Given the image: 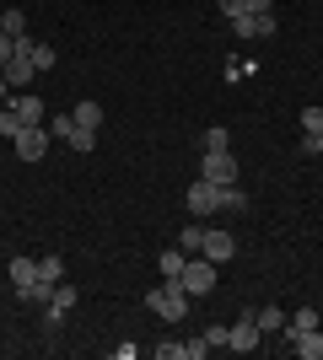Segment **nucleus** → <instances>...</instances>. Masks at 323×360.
<instances>
[{
  "instance_id": "nucleus-1",
  "label": "nucleus",
  "mask_w": 323,
  "mask_h": 360,
  "mask_svg": "<svg viewBox=\"0 0 323 360\" xmlns=\"http://www.w3.org/2000/svg\"><path fill=\"white\" fill-rule=\"evenodd\" d=\"M189 290H184V280H162V285L151 290V296H146V307H151L156 317H162V323H178V317L189 312Z\"/></svg>"
},
{
  "instance_id": "nucleus-2",
  "label": "nucleus",
  "mask_w": 323,
  "mask_h": 360,
  "mask_svg": "<svg viewBox=\"0 0 323 360\" xmlns=\"http://www.w3.org/2000/svg\"><path fill=\"white\" fill-rule=\"evenodd\" d=\"M178 280H184L189 296H210L215 290V264L210 258H184V274H178Z\"/></svg>"
},
{
  "instance_id": "nucleus-3",
  "label": "nucleus",
  "mask_w": 323,
  "mask_h": 360,
  "mask_svg": "<svg viewBox=\"0 0 323 360\" xmlns=\"http://www.w3.org/2000/svg\"><path fill=\"white\" fill-rule=\"evenodd\" d=\"M16 156H22V162H44L49 156V129L44 124H22V129H16Z\"/></svg>"
},
{
  "instance_id": "nucleus-4",
  "label": "nucleus",
  "mask_w": 323,
  "mask_h": 360,
  "mask_svg": "<svg viewBox=\"0 0 323 360\" xmlns=\"http://www.w3.org/2000/svg\"><path fill=\"white\" fill-rule=\"evenodd\" d=\"M200 178H210V183H237V162H232V150H205V167H200Z\"/></svg>"
},
{
  "instance_id": "nucleus-5",
  "label": "nucleus",
  "mask_w": 323,
  "mask_h": 360,
  "mask_svg": "<svg viewBox=\"0 0 323 360\" xmlns=\"http://www.w3.org/2000/svg\"><path fill=\"white\" fill-rule=\"evenodd\" d=\"M259 339H264V328L259 323H253V317H237V323H232V333H227V349H237V355H248V349H259Z\"/></svg>"
},
{
  "instance_id": "nucleus-6",
  "label": "nucleus",
  "mask_w": 323,
  "mask_h": 360,
  "mask_svg": "<svg viewBox=\"0 0 323 360\" xmlns=\"http://www.w3.org/2000/svg\"><path fill=\"white\" fill-rule=\"evenodd\" d=\"M210 210H221V183L200 178L194 188H189V215H210Z\"/></svg>"
},
{
  "instance_id": "nucleus-7",
  "label": "nucleus",
  "mask_w": 323,
  "mask_h": 360,
  "mask_svg": "<svg viewBox=\"0 0 323 360\" xmlns=\"http://www.w3.org/2000/svg\"><path fill=\"white\" fill-rule=\"evenodd\" d=\"M205 258H210V264H227L232 253H237V237H232V231H205V248H200Z\"/></svg>"
},
{
  "instance_id": "nucleus-8",
  "label": "nucleus",
  "mask_w": 323,
  "mask_h": 360,
  "mask_svg": "<svg viewBox=\"0 0 323 360\" xmlns=\"http://www.w3.org/2000/svg\"><path fill=\"white\" fill-rule=\"evenodd\" d=\"M16 113V119L22 124H44V103H38V97H32V91H22V97H11V103H6Z\"/></svg>"
},
{
  "instance_id": "nucleus-9",
  "label": "nucleus",
  "mask_w": 323,
  "mask_h": 360,
  "mask_svg": "<svg viewBox=\"0 0 323 360\" xmlns=\"http://www.w3.org/2000/svg\"><path fill=\"white\" fill-rule=\"evenodd\" d=\"M32 70H38V65H32L27 54H16V60L6 65V70H0V81H6V86H27V81H32Z\"/></svg>"
},
{
  "instance_id": "nucleus-10",
  "label": "nucleus",
  "mask_w": 323,
  "mask_h": 360,
  "mask_svg": "<svg viewBox=\"0 0 323 360\" xmlns=\"http://www.w3.org/2000/svg\"><path fill=\"white\" fill-rule=\"evenodd\" d=\"M38 280V258H11V285H16V296Z\"/></svg>"
},
{
  "instance_id": "nucleus-11",
  "label": "nucleus",
  "mask_w": 323,
  "mask_h": 360,
  "mask_svg": "<svg viewBox=\"0 0 323 360\" xmlns=\"http://www.w3.org/2000/svg\"><path fill=\"white\" fill-rule=\"evenodd\" d=\"M291 345H296V355H302V360H323V333H318V328H308V333H296Z\"/></svg>"
},
{
  "instance_id": "nucleus-12",
  "label": "nucleus",
  "mask_w": 323,
  "mask_h": 360,
  "mask_svg": "<svg viewBox=\"0 0 323 360\" xmlns=\"http://www.w3.org/2000/svg\"><path fill=\"white\" fill-rule=\"evenodd\" d=\"M253 323H259L264 333H286V323H291V317L280 312V307H259V312H253Z\"/></svg>"
},
{
  "instance_id": "nucleus-13",
  "label": "nucleus",
  "mask_w": 323,
  "mask_h": 360,
  "mask_svg": "<svg viewBox=\"0 0 323 360\" xmlns=\"http://www.w3.org/2000/svg\"><path fill=\"white\" fill-rule=\"evenodd\" d=\"M318 328V307H302V312H291V323H286V339H296V333Z\"/></svg>"
},
{
  "instance_id": "nucleus-14",
  "label": "nucleus",
  "mask_w": 323,
  "mask_h": 360,
  "mask_svg": "<svg viewBox=\"0 0 323 360\" xmlns=\"http://www.w3.org/2000/svg\"><path fill=\"white\" fill-rule=\"evenodd\" d=\"M156 269H162V280H178L184 274V248H167V253L156 258Z\"/></svg>"
},
{
  "instance_id": "nucleus-15",
  "label": "nucleus",
  "mask_w": 323,
  "mask_h": 360,
  "mask_svg": "<svg viewBox=\"0 0 323 360\" xmlns=\"http://www.w3.org/2000/svg\"><path fill=\"white\" fill-rule=\"evenodd\" d=\"M0 32H6V38H27V16L16 11V6H11V11H0Z\"/></svg>"
},
{
  "instance_id": "nucleus-16",
  "label": "nucleus",
  "mask_w": 323,
  "mask_h": 360,
  "mask_svg": "<svg viewBox=\"0 0 323 360\" xmlns=\"http://www.w3.org/2000/svg\"><path fill=\"white\" fill-rule=\"evenodd\" d=\"M70 119H76L81 129H97V124H103V103H76V113H70Z\"/></svg>"
},
{
  "instance_id": "nucleus-17",
  "label": "nucleus",
  "mask_w": 323,
  "mask_h": 360,
  "mask_svg": "<svg viewBox=\"0 0 323 360\" xmlns=\"http://www.w3.org/2000/svg\"><path fill=\"white\" fill-rule=\"evenodd\" d=\"M38 280L60 285V280H65V258H54V253H49V258H38Z\"/></svg>"
},
{
  "instance_id": "nucleus-18",
  "label": "nucleus",
  "mask_w": 323,
  "mask_h": 360,
  "mask_svg": "<svg viewBox=\"0 0 323 360\" xmlns=\"http://www.w3.org/2000/svg\"><path fill=\"white\" fill-rule=\"evenodd\" d=\"M65 140H70V146H76V150H92V146H97V129H81V124L70 119V129H65Z\"/></svg>"
},
{
  "instance_id": "nucleus-19",
  "label": "nucleus",
  "mask_w": 323,
  "mask_h": 360,
  "mask_svg": "<svg viewBox=\"0 0 323 360\" xmlns=\"http://www.w3.org/2000/svg\"><path fill=\"white\" fill-rule=\"evenodd\" d=\"M221 210H248V194L237 188V183H227V188H221Z\"/></svg>"
},
{
  "instance_id": "nucleus-20",
  "label": "nucleus",
  "mask_w": 323,
  "mask_h": 360,
  "mask_svg": "<svg viewBox=\"0 0 323 360\" xmlns=\"http://www.w3.org/2000/svg\"><path fill=\"white\" fill-rule=\"evenodd\" d=\"M178 248H184V253H200V248H205V226H184Z\"/></svg>"
},
{
  "instance_id": "nucleus-21",
  "label": "nucleus",
  "mask_w": 323,
  "mask_h": 360,
  "mask_svg": "<svg viewBox=\"0 0 323 360\" xmlns=\"http://www.w3.org/2000/svg\"><path fill=\"white\" fill-rule=\"evenodd\" d=\"M49 307H54V312H70V307H76V285H54V301H49Z\"/></svg>"
},
{
  "instance_id": "nucleus-22",
  "label": "nucleus",
  "mask_w": 323,
  "mask_h": 360,
  "mask_svg": "<svg viewBox=\"0 0 323 360\" xmlns=\"http://www.w3.org/2000/svg\"><path fill=\"white\" fill-rule=\"evenodd\" d=\"M302 135H323V108H302Z\"/></svg>"
},
{
  "instance_id": "nucleus-23",
  "label": "nucleus",
  "mask_w": 323,
  "mask_h": 360,
  "mask_svg": "<svg viewBox=\"0 0 323 360\" xmlns=\"http://www.w3.org/2000/svg\"><path fill=\"white\" fill-rule=\"evenodd\" d=\"M232 38H243V44H248V38H259V32H253V16H232Z\"/></svg>"
},
{
  "instance_id": "nucleus-24",
  "label": "nucleus",
  "mask_w": 323,
  "mask_h": 360,
  "mask_svg": "<svg viewBox=\"0 0 323 360\" xmlns=\"http://www.w3.org/2000/svg\"><path fill=\"white\" fill-rule=\"evenodd\" d=\"M205 150H232V135L227 129H205Z\"/></svg>"
},
{
  "instance_id": "nucleus-25",
  "label": "nucleus",
  "mask_w": 323,
  "mask_h": 360,
  "mask_svg": "<svg viewBox=\"0 0 323 360\" xmlns=\"http://www.w3.org/2000/svg\"><path fill=\"white\" fill-rule=\"evenodd\" d=\"M16 129H22V119H16L11 108H0V135H11V140H16Z\"/></svg>"
},
{
  "instance_id": "nucleus-26",
  "label": "nucleus",
  "mask_w": 323,
  "mask_h": 360,
  "mask_svg": "<svg viewBox=\"0 0 323 360\" xmlns=\"http://www.w3.org/2000/svg\"><path fill=\"white\" fill-rule=\"evenodd\" d=\"M253 32H259V38H270V32H275V11H259V16H253Z\"/></svg>"
},
{
  "instance_id": "nucleus-27",
  "label": "nucleus",
  "mask_w": 323,
  "mask_h": 360,
  "mask_svg": "<svg viewBox=\"0 0 323 360\" xmlns=\"http://www.w3.org/2000/svg\"><path fill=\"white\" fill-rule=\"evenodd\" d=\"M11 60H16V38H6V32H0V70H6Z\"/></svg>"
},
{
  "instance_id": "nucleus-28",
  "label": "nucleus",
  "mask_w": 323,
  "mask_h": 360,
  "mask_svg": "<svg viewBox=\"0 0 323 360\" xmlns=\"http://www.w3.org/2000/svg\"><path fill=\"white\" fill-rule=\"evenodd\" d=\"M215 6H221V16H227V22H232V16H243V11H248V0H215Z\"/></svg>"
},
{
  "instance_id": "nucleus-29",
  "label": "nucleus",
  "mask_w": 323,
  "mask_h": 360,
  "mask_svg": "<svg viewBox=\"0 0 323 360\" xmlns=\"http://www.w3.org/2000/svg\"><path fill=\"white\" fill-rule=\"evenodd\" d=\"M302 156H323V135H302Z\"/></svg>"
},
{
  "instance_id": "nucleus-30",
  "label": "nucleus",
  "mask_w": 323,
  "mask_h": 360,
  "mask_svg": "<svg viewBox=\"0 0 323 360\" xmlns=\"http://www.w3.org/2000/svg\"><path fill=\"white\" fill-rule=\"evenodd\" d=\"M259 11H275V0H248V16H259Z\"/></svg>"
}]
</instances>
